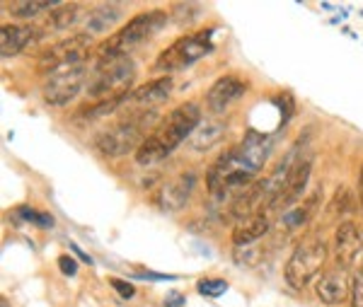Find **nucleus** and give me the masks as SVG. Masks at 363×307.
Here are the masks:
<instances>
[{"mask_svg":"<svg viewBox=\"0 0 363 307\" xmlns=\"http://www.w3.org/2000/svg\"><path fill=\"white\" fill-rule=\"evenodd\" d=\"M274 102H277L279 107L284 109V121L289 119L291 114H294V109H296L294 107V97H291L289 92H281V97H274Z\"/></svg>","mask_w":363,"mask_h":307,"instance_id":"nucleus-30","label":"nucleus"},{"mask_svg":"<svg viewBox=\"0 0 363 307\" xmlns=\"http://www.w3.org/2000/svg\"><path fill=\"white\" fill-rule=\"evenodd\" d=\"M78 20H80V5L63 3L61 8H56V10H51V13H49V20H46L44 29H58V32H61V29L73 27Z\"/></svg>","mask_w":363,"mask_h":307,"instance_id":"nucleus-23","label":"nucleus"},{"mask_svg":"<svg viewBox=\"0 0 363 307\" xmlns=\"http://www.w3.org/2000/svg\"><path fill=\"white\" fill-rule=\"evenodd\" d=\"M42 32L44 29L27 27V25H3V29H0V54L5 58L22 54L27 46H32L34 41L44 37Z\"/></svg>","mask_w":363,"mask_h":307,"instance_id":"nucleus-13","label":"nucleus"},{"mask_svg":"<svg viewBox=\"0 0 363 307\" xmlns=\"http://www.w3.org/2000/svg\"><path fill=\"white\" fill-rule=\"evenodd\" d=\"M196 291L201 295H206V298H220V295L228 291V283L223 279H203V281H199Z\"/></svg>","mask_w":363,"mask_h":307,"instance_id":"nucleus-27","label":"nucleus"},{"mask_svg":"<svg viewBox=\"0 0 363 307\" xmlns=\"http://www.w3.org/2000/svg\"><path fill=\"white\" fill-rule=\"evenodd\" d=\"M335 252H337V264L342 269L354 267L363 257V233L354 223H342V225L337 228Z\"/></svg>","mask_w":363,"mask_h":307,"instance_id":"nucleus-12","label":"nucleus"},{"mask_svg":"<svg viewBox=\"0 0 363 307\" xmlns=\"http://www.w3.org/2000/svg\"><path fill=\"white\" fill-rule=\"evenodd\" d=\"M223 133H225V126H223V123H218V121L199 123V128L191 133V138H189L191 150H208L211 145L218 143V140L223 138Z\"/></svg>","mask_w":363,"mask_h":307,"instance_id":"nucleus-21","label":"nucleus"},{"mask_svg":"<svg viewBox=\"0 0 363 307\" xmlns=\"http://www.w3.org/2000/svg\"><path fill=\"white\" fill-rule=\"evenodd\" d=\"M167 25V13L165 10H150V13H138L136 17L126 22L124 27L116 34H112L107 41L95 49L97 61L102 58H116V56H126L131 49H136L138 44L153 39L162 27Z\"/></svg>","mask_w":363,"mask_h":307,"instance_id":"nucleus-4","label":"nucleus"},{"mask_svg":"<svg viewBox=\"0 0 363 307\" xmlns=\"http://www.w3.org/2000/svg\"><path fill=\"white\" fill-rule=\"evenodd\" d=\"M128 94H121V97H112V99H102V102H92V104H87V107H80L78 111H75L73 119L78 123H90V121L104 119V116L114 114L121 104H128Z\"/></svg>","mask_w":363,"mask_h":307,"instance_id":"nucleus-19","label":"nucleus"},{"mask_svg":"<svg viewBox=\"0 0 363 307\" xmlns=\"http://www.w3.org/2000/svg\"><path fill=\"white\" fill-rule=\"evenodd\" d=\"M245 90H247V85L240 78H235V75H223V78H218L208 87L206 109L211 114H223L230 104H235L238 99L245 97Z\"/></svg>","mask_w":363,"mask_h":307,"instance_id":"nucleus-11","label":"nucleus"},{"mask_svg":"<svg viewBox=\"0 0 363 307\" xmlns=\"http://www.w3.org/2000/svg\"><path fill=\"white\" fill-rule=\"evenodd\" d=\"M63 3H56V0H13V3H5L3 8L10 10L15 17H22V20H27V17H37L39 13H46V10H56L61 8Z\"/></svg>","mask_w":363,"mask_h":307,"instance_id":"nucleus-22","label":"nucleus"},{"mask_svg":"<svg viewBox=\"0 0 363 307\" xmlns=\"http://www.w3.org/2000/svg\"><path fill=\"white\" fill-rule=\"evenodd\" d=\"M155 116H157L155 109L131 111L124 119H119L109 128H104L95 138V147L107 157H121V155H128V152L138 150V147L143 145V140L148 138L145 131L153 126ZM150 131H153V128H150Z\"/></svg>","mask_w":363,"mask_h":307,"instance_id":"nucleus-3","label":"nucleus"},{"mask_svg":"<svg viewBox=\"0 0 363 307\" xmlns=\"http://www.w3.org/2000/svg\"><path fill=\"white\" fill-rule=\"evenodd\" d=\"M58 267H61V274H66V276L78 274V262H75L73 257H68V254H61V257H58Z\"/></svg>","mask_w":363,"mask_h":307,"instance_id":"nucleus-29","label":"nucleus"},{"mask_svg":"<svg viewBox=\"0 0 363 307\" xmlns=\"http://www.w3.org/2000/svg\"><path fill=\"white\" fill-rule=\"evenodd\" d=\"M351 307H363V269L351 281Z\"/></svg>","mask_w":363,"mask_h":307,"instance_id":"nucleus-28","label":"nucleus"},{"mask_svg":"<svg viewBox=\"0 0 363 307\" xmlns=\"http://www.w3.org/2000/svg\"><path fill=\"white\" fill-rule=\"evenodd\" d=\"M327 262V245L320 238H310L296 247L284 269L286 283L296 291L306 288Z\"/></svg>","mask_w":363,"mask_h":307,"instance_id":"nucleus-7","label":"nucleus"},{"mask_svg":"<svg viewBox=\"0 0 363 307\" xmlns=\"http://www.w3.org/2000/svg\"><path fill=\"white\" fill-rule=\"evenodd\" d=\"M199 15H201V8L194 3L174 5V22H177V25H189V22L199 20Z\"/></svg>","mask_w":363,"mask_h":307,"instance_id":"nucleus-26","label":"nucleus"},{"mask_svg":"<svg viewBox=\"0 0 363 307\" xmlns=\"http://www.w3.org/2000/svg\"><path fill=\"white\" fill-rule=\"evenodd\" d=\"M70 250H73L75 254H78V257H80V259H83V262H85V264H92V259H90V257H87V254H85L83 250H80V247H78V245H75V242H70Z\"/></svg>","mask_w":363,"mask_h":307,"instance_id":"nucleus-33","label":"nucleus"},{"mask_svg":"<svg viewBox=\"0 0 363 307\" xmlns=\"http://www.w3.org/2000/svg\"><path fill=\"white\" fill-rule=\"evenodd\" d=\"M133 80H136V63L128 56L102 58L97 61L95 73L87 82V97H92L95 102L121 97L131 92Z\"/></svg>","mask_w":363,"mask_h":307,"instance_id":"nucleus-5","label":"nucleus"},{"mask_svg":"<svg viewBox=\"0 0 363 307\" xmlns=\"http://www.w3.org/2000/svg\"><path fill=\"white\" fill-rule=\"evenodd\" d=\"M87 85V66H80L58 70V73L49 75L42 87V97L51 107H66L70 99L78 97V92Z\"/></svg>","mask_w":363,"mask_h":307,"instance_id":"nucleus-9","label":"nucleus"},{"mask_svg":"<svg viewBox=\"0 0 363 307\" xmlns=\"http://www.w3.org/2000/svg\"><path fill=\"white\" fill-rule=\"evenodd\" d=\"M112 286L116 288V291H119V295L121 298H133V286L131 283H126V281H119V279H112Z\"/></svg>","mask_w":363,"mask_h":307,"instance_id":"nucleus-31","label":"nucleus"},{"mask_svg":"<svg viewBox=\"0 0 363 307\" xmlns=\"http://www.w3.org/2000/svg\"><path fill=\"white\" fill-rule=\"evenodd\" d=\"M310 172H313V157H306V160L298 162L294 167V172H291V177L286 179V184H284V189H281L277 201L272 203V211H279V208H286V206L298 203L303 196V191H306Z\"/></svg>","mask_w":363,"mask_h":307,"instance_id":"nucleus-14","label":"nucleus"},{"mask_svg":"<svg viewBox=\"0 0 363 307\" xmlns=\"http://www.w3.org/2000/svg\"><path fill=\"white\" fill-rule=\"evenodd\" d=\"M165 305H167V307H179V305H184V295L169 293V295H167V300H165Z\"/></svg>","mask_w":363,"mask_h":307,"instance_id":"nucleus-32","label":"nucleus"},{"mask_svg":"<svg viewBox=\"0 0 363 307\" xmlns=\"http://www.w3.org/2000/svg\"><path fill=\"white\" fill-rule=\"evenodd\" d=\"M169 92H172V78H169V75H162V78H155V80L145 82V85L136 87V90H131V94H128V104H131V107H138L140 111L153 109L160 102H165L169 97Z\"/></svg>","mask_w":363,"mask_h":307,"instance_id":"nucleus-16","label":"nucleus"},{"mask_svg":"<svg viewBox=\"0 0 363 307\" xmlns=\"http://www.w3.org/2000/svg\"><path fill=\"white\" fill-rule=\"evenodd\" d=\"M359 196H361V206H363V167H361V179H359Z\"/></svg>","mask_w":363,"mask_h":307,"instance_id":"nucleus-34","label":"nucleus"},{"mask_svg":"<svg viewBox=\"0 0 363 307\" xmlns=\"http://www.w3.org/2000/svg\"><path fill=\"white\" fill-rule=\"evenodd\" d=\"M213 51V29H203V32L184 34L177 41L167 46L160 56L155 58V73H174V70H184L191 63L201 61Z\"/></svg>","mask_w":363,"mask_h":307,"instance_id":"nucleus-6","label":"nucleus"},{"mask_svg":"<svg viewBox=\"0 0 363 307\" xmlns=\"http://www.w3.org/2000/svg\"><path fill=\"white\" fill-rule=\"evenodd\" d=\"M351 291V281L347 276V269H332L320 276L315 283V293L325 305H339Z\"/></svg>","mask_w":363,"mask_h":307,"instance_id":"nucleus-17","label":"nucleus"},{"mask_svg":"<svg viewBox=\"0 0 363 307\" xmlns=\"http://www.w3.org/2000/svg\"><path fill=\"white\" fill-rule=\"evenodd\" d=\"M22 218H25L27 223H34L37 228L42 230H51L54 228V218H51L49 213H39V211H32L29 206H20V211H17Z\"/></svg>","mask_w":363,"mask_h":307,"instance_id":"nucleus-25","label":"nucleus"},{"mask_svg":"<svg viewBox=\"0 0 363 307\" xmlns=\"http://www.w3.org/2000/svg\"><path fill=\"white\" fill-rule=\"evenodd\" d=\"M269 247H259V245H245V247H235L233 252V259L240 267H257V264L264 259Z\"/></svg>","mask_w":363,"mask_h":307,"instance_id":"nucleus-24","label":"nucleus"},{"mask_svg":"<svg viewBox=\"0 0 363 307\" xmlns=\"http://www.w3.org/2000/svg\"><path fill=\"white\" fill-rule=\"evenodd\" d=\"M269 152H272V138L257 131H247L242 143L225 150L206 172V186L213 196L230 191V189L245 186L255 179L257 172L264 167Z\"/></svg>","mask_w":363,"mask_h":307,"instance_id":"nucleus-1","label":"nucleus"},{"mask_svg":"<svg viewBox=\"0 0 363 307\" xmlns=\"http://www.w3.org/2000/svg\"><path fill=\"white\" fill-rule=\"evenodd\" d=\"M322 201V191H315L313 196H308L303 203H298L296 208L286 211L284 216H281V221H284V225L289 230H296V228H303L310 218L315 216V211H318V203Z\"/></svg>","mask_w":363,"mask_h":307,"instance_id":"nucleus-20","label":"nucleus"},{"mask_svg":"<svg viewBox=\"0 0 363 307\" xmlns=\"http://www.w3.org/2000/svg\"><path fill=\"white\" fill-rule=\"evenodd\" d=\"M201 123V111L196 102H184L174 107L165 119H160L143 140V145L136 150V162L140 167L162 162L167 155H172L184 140L191 138V133Z\"/></svg>","mask_w":363,"mask_h":307,"instance_id":"nucleus-2","label":"nucleus"},{"mask_svg":"<svg viewBox=\"0 0 363 307\" xmlns=\"http://www.w3.org/2000/svg\"><path fill=\"white\" fill-rule=\"evenodd\" d=\"M269 233V218L257 213L250 218H242L235 228H233V245L245 247V245H255L257 240H262Z\"/></svg>","mask_w":363,"mask_h":307,"instance_id":"nucleus-18","label":"nucleus"},{"mask_svg":"<svg viewBox=\"0 0 363 307\" xmlns=\"http://www.w3.org/2000/svg\"><path fill=\"white\" fill-rule=\"evenodd\" d=\"M194 189H196V172L194 169H186V172L172 177V179H167L160 186V191H157V206L162 211H167V213L184 208V203L194 194Z\"/></svg>","mask_w":363,"mask_h":307,"instance_id":"nucleus-10","label":"nucleus"},{"mask_svg":"<svg viewBox=\"0 0 363 307\" xmlns=\"http://www.w3.org/2000/svg\"><path fill=\"white\" fill-rule=\"evenodd\" d=\"M87 51H90V37L87 34H73V37L61 39L51 44L49 49H44L37 56V70L44 75H54L58 70L80 66L87 58Z\"/></svg>","mask_w":363,"mask_h":307,"instance_id":"nucleus-8","label":"nucleus"},{"mask_svg":"<svg viewBox=\"0 0 363 307\" xmlns=\"http://www.w3.org/2000/svg\"><path fill=\"white\" fill-rule=\"evenodd\" d=\"M121 17H124V5L121 3H102L95 10L85 15L83 29L87 37H99V34H107L119 25Z\"/></svg>","mask_w":363,"mask_h":307,"instance_id":"nucleus-15","label":"nucleus"}]
</instances>
